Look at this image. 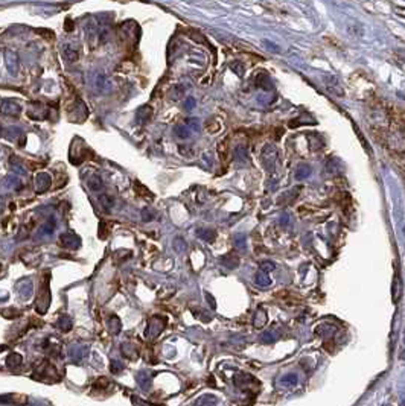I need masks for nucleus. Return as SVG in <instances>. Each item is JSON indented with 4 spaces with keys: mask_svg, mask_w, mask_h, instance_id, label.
Returning a JSON list of instances; mask_svg holds the SVG:
<instances>
[{
    "mask_svg": "<svg viewBox=\"0 0 405 406\" xmlns=\"http://www.w3.org/2000/svg\"><path fill=\"white\" fill-rule=\"evenodd\" d=\"M297 376L295 374H287V376H284L280 379V385L282 386H293V385H295L297 383Z\"/></svg>",
    "mask_w": 405,
    "mask_h": 406,
    "instance_id": "nucleus-27",
    "label": "nucleus"
},
{
    "mask_svg": "<svg viewBox=\"0 0 405 406\" xmlns=\"http://www.w3.org/2000/svg\"><path fill=\"white\" fill-rule=\"evenodd\" d=\"M137 383L142 390H148L151 383V373L149 372H140L137 374Z\"/></svg>",
    "mask_w": 405,
    "mask_h": 406,
    "instance_id": "nucleus-19",
    "label": "nucleus"
},
{
    "mask_svg": "<svg viewBox=\"0 0 405 406\" xmlns=\"http://www.w3.org/2000/svg\"><path fill=\"white\" fill-rule=\"evenodd\" d=\"M142 218H144V221H151V219L154 218V215L149 211V208H144V211H142Z\"/></svg>",
    "mask_w": 405,
    "mask_h": 406,
    "instance_id": "nucleus-39",
    "label": "nucleus"
},
{
    "mask_svg": "<svg viewBox=\"0 0 405 406\" xmlns=\"http://www.w3.org/2000/svg\"><path fill=\"white\" fill-rule=\"evenodd\" d=\"M274 268H276V265L271 260H263L260 263V270L265 271V272H271V271H274Z\"/></svg>",
    "mask_w": 405,
    "mask_h": 406,
    "instance_id": "nucleus-33",
    "label": "nucleus"
},
{
    "mask_svg": "<svg viewBox=\"0 0 405 406\" xmlns=\"http://www.w3.org/2000/svg\"><path fill=\"white\" fill-rule=\"evenodd\" d=\"M131 402L134 403V406H157V405H151L142 399H137V397H131Z\"/></svg>",
    "mask_w": 405,
    "mask_h": 406,
    "instance_id": "nucleus-37",
    "label": "nucleus"
},
{
    "mask_svg": "<svg viewBox=\"0 0 405 406\" xmlns=\"http://www.w3.org/2000/svg\"><path fill=\"white\" fill-rule=\"evenodd\" d=\"M255 280H256V285L260 286V288H268V286L271 285V278H270L268 272L262 271V270L256 274Z\"/></svg>",
    "mask_w": 405,
    "mask_h": 406,
    "instance_id": "nucleus-13",
    "label": "nucleus"
},
{
    "mask_svg": "<svg viewBox=\"0 0 405 406\" xmlns=\"http://www.w3.org/2000/svg\"><path fill=\"white\" fill-rule=\"evenodd\" d=\"M186 127H187V128L190 127L193 131H198V130H200V123H198L197 119H186Z\"/></svg>",
    "mask_w": 405,
    "mask_h": 406,
    "instance_id": "nucleus-35",
    "label": "nucleus"
},
{
    "mask_svg": "<svg viewBox=\"0 0 405 406\" xmlns=\"http://www.w3.org/2000/svg\"><path fill=\"white\" fill-rule=\"evenodd\" d=\"M206 130L209 133L215 134V133H218L221 130V125H220V122H217V120H207L206 122Z\"/></svg>",
    "mask_w": 405,
    "mask_h": 406,
    "instance_id": "nucleus-29",
    "label": "nucleus"
},
{
    "mask_svg": "<svg viewBox=\"0 0 405 406\" xmlns=\"http://www.w3.org/2000/svg\"><path fill=\"white\" fill-rule=\"evenodd\" d=\"M61 242H63L64 246H67V248H70V250H76L78 246L81 245L79 237L75 236V235H72V233H66V235H63V236H61Z\"/></svg>",
    "mask_w": 405,
    "mask_h": 406,
    "instance_id": "nucleus-10",
    "label": "nucleus"
},
{
    "mask_svg": "<svg viewBox=\"0 0 405 406\" xmlns=\"http://www.w3.org/2000/svg\"><path fill=\"white\" fill-rule=\"evenodd\" d=\"M136 190H137V192H140V193H142V195H144V197H147V198H152V193H151V192H149L145 186L140 184V183H136Z\"/></svg>",
    "mask_w": 405,
    "mask_h": 406,
    "instance_id": "nucleus-34",
    "label": "nucleus"
},
{
    "mask_svg": "<svg viewBox=\"0 0 405 406\" xmlns=\"http://www.w3.org/2000/svg\"><path fill=\"white\" fill-rule=\"evenodd\" d=\"M217 403H218V399L215 396L204 394L195 402V406H217Z\"/></svg>",
    "mask_w": 405,
    "mask_h": 406,
    "instance_id": "nucleus-16",
    "label": "nucleus"
},
{
    "mask_svg": "<svg viewBox=\"0 0 405 406\" xmlns=\"http://www.w3.org/2000/svg\"><path fill=\"white\" fill-rule=\"evenodd\" d=\"M193 105H195V101H193V99H189V101L186 102V108H192Z\"/></svg>",
    "mask_w": 405,
    "mask_h": 406,
    "instance_id": "nucleus-43",
    "label": "nucleus"
},
{
    "mask_svg": "<svg viewBox=\"0 0 405 406\" xmlns=\"http://www.w3.org/2000/svg\"><path fill=\"white\" fill-rule=\"evenodd\" d=\"M230 70H232L233 73H236V75H238L239 78H242V76H244V73H245L244 64H241V63H238V61H236V63H232V64H230Z\"/></svg>",
    "mask_w": 405,
    "mask_h": 406,
    "instance_id": "nucleus-31",
    "label": "nucleus"
},
{
    "mask_svg": "<svg viewBox=\"0 0 405 406\" xmlns=\"http://www.w3.org/2000/svg\"><path fill=\"white\" fill-rule=\"evenodd\" d=\"M152 117V108L148 107V105H144V107H140L139 111H137V119L142 122V123H147L148 120H151Z\"/></svg>",
    "mask_w": 405,
    "mask_h": 406,
    "instance_id": "nucleus-17",
    "label": "nucleus"
},
{
    "mask_svg": "<svg viewBox=\"0 0 405 406\" xmlns=\"http://www.w3.org/2000/svg\"><path fill=\"white\" fill-rule=\"evenodd\" d=\"M50 175L46 173V172H40L35 175V178H34V184H35V190H37L38 193H43L46 192L49 187H50Z\"/></svg>",
    "mask_w": 405,
    "mask_h": 406,
    "instance_id": "nucleus-6",
    "label": "nucleus"
},
{
    "mask_svg": "<svg viewBox=\"0 0 405 406\" xmlns=\"http://www.w3.org/2000/svg\"><path fill=\"white\" fill-rule=\"evenodd\" d=\"M221 263L224 265L225 268L233 270V268H236L238 265H239V257H238L236 254H233V253H228L227 256H224V257L221 259Z\"/></svg>",
    "mask_w": 405,
    "mask_h": 406,
    "instance_id": "nucleus-12",
    "label": "nucleus"
},
{
    "mask_svg": "<svg viewBox=\"0 0 405 406\" xmlns=\"http://www.w3.org/2000/svg\"><path fill=\"white\" fill-rule=\"evenodd\" d=\"M87 186L90 187V190L93 192H101L104 189V183H102V178L99 175H92L89 180H87Z\"/></svg>",
    "mask_w": 405,
    "mask_h": 406,
    "instance_id": "nucleus-15",
    "label": "nucleus"
},
{
    "mask_svg": "<svg viewBox=\"0 0 405 406\" xmlns=\"http://www.w3.org/2000/svg\"><path fill=\"white\" fill-rule=\"evenodd\" d=\"M277 162V149L273 145H265L260 151V163L265 168V170L273 172Z\"/></svg>",
    "mask_w": 405,
    "mask_h": 406,
    "instance_id": "nucleus-1",
    "label": "nucleus"
},
{
    "mask_svg": "<svg viewBox=\"0 0 405 406\" xmlns=\"http://www.w3.org/2000/svg\"><path fill=\"white\" fill-rule=\"evenodd\" d=\"M256 85L259 88H262L263 92H270L273 90V81L270 78V75L267 72H259L256 76Z\"/></svg>",
    "mask_w": 405,
    "mask_h": 406,
    "instance_id": "nucleus-8",
    "label": "nucleus"
},
{
    "mask_svg": "<svg viewBox=\"0 0 405 406\" xmlns=\"http://www.w3.org/2000/svg\"><path fill=\"white\" fill-rule=\"evenodd\" d=\"M28 116H29L31 119H35V120H41V119H46V117H47V110H46L44 105L34 102V103L29 105Z\"/></svg>",
    "mask_w": 405,
    "mask_h": 406,
    "instance_id": "nucleus-7",
    "label": "nucleus"
},
{
    "mask_svg": "<svg viewBox=\"0 0 405 406\" xmlns=\"http://www.w3.org/2000/svg\"><path fill=\"white\" fill-rule=\"evenodd\" d=\"M206 297H207V302H209V304L212 306V309H215L217 307V303H215V298L210 295L209 292H206Z\"/></svg>",
    "mask_w": 405,
    "mask_h": 406,
    "instance_id": "nucleus-42",
    "label": "nucleus"
},
{
    "mask_svg": "<svg viewBox=\"0 0 405 406\" xmlns=\"http://www.w3.org/2000/svg\"><path fill=\"white\" fill-rule=\"evenodd\" d=\"M6 364H8V367H12V368L19 367V365L22 364V356H20V355H15V353H12V355H9Z\"/></svg>",
    "mask_w": 405,
    "mask_h": 406,
    "instance_id": "nucleus-30",
    "label": "nucleus"
},
{
    "mask_svg": "<svg viewBox=\"0 0 405 406\" xmlns=\"http://www.w3.org/2000/svg\"><path fill=\"white\" fill-rule=\"evenodd\" d=\"M309 175H311V168L306 166V165H303V166H300V168L297 169V172H295V178L302 181V180L308 178Z\"/></svg>",
    "mask_w": 405,
    "mask_h": 406,
    "instance_id": "nucleus-24",
    "label": "nucleus"
},
{
    "mask_svg": "<svg viewBox=\"0 0 405 406\" xmlns=\"http://www.w3.org/2000/svg\"><path fill=\"white\" fill-rule=\"evenodd\" d=\"M235 246H236V248H239V250H244V248H245V237H244L242 235H238V236L235 237Z\"/></svg>",
    "mask_w": 405,
    "mask_h": 406,
    "instance_id": "nucleus-36",
    "label": "nucleus"
},
{
    "mask_svg": "<svg viewBox=\"0 0 405 406\" xmlns=\"http://www.w3.org/2000/svg\"><path fill=\"white\" fill-rule=\"evenodd\" d=\"M235 158H236V162H239V163H245V162H249L250 154H249L247 146H244V145L236 146V149H235Z\"/></svg>",
    "mask_w": 405,
    "mask_h": 406,
    "instance_id": "nucleus-14",
    "label": "nucleus"
},
{
    "mask_svg": "<svg viewBox=\"0 0 405 406\" xmlns=\"http://www.w3.org/2000/svg\"><path fill=\"white\" fill-rule=\"evenodd\" d=\"M166 323L160 316H152L149 320L148 329H147V339H155L158 335L162 333V330L165 329Z\"/></svg>",
    "mask_w": 405,
    "mask_h": 406,
    "instance_id": "nucleus-3",
    "label": "nucleus"
},
{
    "mask_svg": "<svg viewBox=\"0 0 405 406\" xmlns=\"http://www.w3.org/2000/svg\"><path fill=\"white\" fill-rule=\"evenodd\" d=\"M217 151H218V155H220V158H221V162L227 160V155H228V138L221 140V142L218 143Z\"/></svg>",
    "mask_w": 405,
    "mask_h": 406,
    "instance_id": "nucleus-21",
    "label": "nucleus"
},
{
    "mask_svg": "<svg viewBox=\"0 0 405 406\" xmlns=\"http://www.w3.org/2000/svg\"><path fill=\"white\" fill-rule=\"evenodd\" d=\"M3 61H5V66H6V70L9 72V75H12V76H17V75H19V70H20V58H19V54H17L15 50L5 49V50H3Z\"/></svg>",
    "mask_w": 405,
    "mask_h": 406,
    "instance_id": "nucleus-2",
    "label": "nucleus"
},
{
    "mask_svg": "<svg viewBox=\"0 0 405 406\" xmlns=\"http://www.w3.org/2000/svg\"><path fill=\"white\" fill-rule=\"evenodd\" d=\"M96 87H98L99 92H107L109 88H110L109 78L105 76V75H98V78H96Z\"/></svg>",
    "mask_w": 405,
    "mask_h": 406,
    "instance_id": "nucleus-22",
    "label": "nucleus"
},
{
    "mask_svg": "<svg viewBox=\"0 0 405 406\" xmlns=\"http://www.w3.org/2000/svg\"><path fill=\"white\" fill-rule=\"evenodd\" d=\"M99 203L102 204L104 208H107V210H110L114 205V200L110 195H101L99 197Z\"/></svg>",
    "mask_w": 405,
    "mask_h": 406,
    "instance_id": "nucleus-28",
    "label": "nucleus"
},
{
    "mask_svg": "<svg viewBox=\"0 0 405 406\" xmlns=\"http://www.w3.org/2000/svg\"><path fill=\"white\" fill-rule=\"evenodd\" d=\"M0 403H11V405H26L28 397L22 394H8L0 397Z\"/></svg>",
    "mask_w": 405,
    "mask_h": 406,
    "instance_id": "nucleus-11",
    "label": "nucleus"
},
{
    "mask_svg": "<svg viewBox=\"0 0 405 406\" xmlns=\"http://www.w3.org/2000/svg\"><path fill=\"white\" fill-rule=\"evenodd\" d=\"M279 337H280V333H277V332H274V330L271 329V330H267V332H263V333H262L260 341H262V342H265V344H271V342L277 341V339H279Z\"/></svg>",
    "mask_w": 405,
    "mask_h": 406,
    "instance_id": "nucleus-20",
    "label": "nucleus"
},
{
    "mask_svg": "<svg viewBox=\"0 0 405 406\" xmlns=\"http://www.w3.org/2000/svg\"><path fill=\"white\" fill-rule=\"evenodd\" d=\"M66 23H67V26H66V29H67V31H72V29H74V26H72V22H70V19H67V22H66Z\"/></svg>",
    "mask_w": 405,
    "mask_h": 406,
    "instance_id": "nucleus-44",
    "label": "nucleus"
},
{
    "mask_svg": "<svg viewBox=\"0 0 405 406\" xmlns=\"http://www.w3.org/2000/svg\"><path fill=\"white\" fill-rule=\"evenodd\" d=\"M174 133L177 134V137H180V138H187L190 135V131L186 125H177L174 128Z\"/></svg>",
    "mask_w": 405,
    "mask_h": 406,
    "instance_id": "nucleus-26",
    "label": "nucleus"
},
{
    "mask_svg": "<svg viewBox=\"0 0 405 406\" xmlns=\"http://www.w3.org/2000/svg\"><path fill=\"white\" fill-rule=\"evenodd\" d=\"M184 93H186L184 87L179 84V85H175V87L172 88V92H171V99H172V101H180L182 98H184Z\"/></svg>",
    "mask_w": 405,
    "mask_h": 406,
    "instance_id": "nucleus-23",
    "label": "nucleus"
},
{
    "mask_svg": "<svg viewBox=\"0 0 405 406\" xmlns=\"http://www.w3.org/2000/svg\"><path fill=\"white\" fill-rule=\"evenodd\" d=\"M179 151H180L184 157H192V155H193V151H192L190 148H187V149H186V148H184V145H180Z\"/></svg>",
    "mask_w": 405,
    "mask_h": 406,
    "instance_id": "nucleus-38",
    "label": "nucleus"
},
{
    "mask_svg": "<svg viewBox=\"0 0 405 406\" xmlns=\"http://www.w3.org/2000/svg\"><path fill=\"white\" fill-rule=\"evenodd\" d=\"M0 113L5 114V116H11V117H17L20 113H22V108H20V105L11 101V99H6L2 102V105H0Z\"/></svg>",
    "mask_w": 405,
    "mask_h": 406,
    "instance_id": "nucleus-5",
    "label": "nucleus"
},
{
    "mask_svg": "<svg viewBox=\"0 0 405 406\" xmlns=\"http://www.w3.org/2000/svg\"><path fill=\"white\" fill-rule=\"evenodd\" d=\"M61 55H63L64 61H67V63H76V61H78V58H79L78 50H76V49H74L72 46H69V44L63 46Z\"/></svg>",
    "mask_w": 405,
    "mask_h": 406,
    "instance_id": "nucleus-9",
    "label": "nucleus"
},
{
    "mask_svg": "<svg viewBox=\"0 0 405 406\" xmlns=\"http://www.w3.org/2000/svg\"><path fill=\"white\" fill-rule=\"evenodd\" d=\"M198 236H200L203 240H206V242H214L217 233H215L214 230H198Z\"/></svg>",
    "mask_w": 405,
    "mask_h": 406,
    "instance_id": "nucleus-25",
    "label": "nucleus"
},
{
    "mask_svg": "<svg viewBox=\"0 0 405 406\" xmlns=\"http://www.w3.org/2000/svg\"><path fill=\"white\" fill-rule=\"evenodd\" d=\"M355 131H357V135H358V138L361 140V145L364 146V149H368V145H367V142H366V138L363 137L361 131H360V130H355Z\"/></svg>",
    "mask_w": 405,
    "mask_h": 406,
    "instance_id": "nucleus-41",
    "label": "nucleus"
},
{
    "mask_svg": "<svg viewBox=\"0 0 405 406\" xmlns=\"http://www.w3.org/2000/svg\"><path fill=\"white\" fill-rule=\"evenodd\" d=\"M235 385H236L238 388H241L242 391H252L253 386H255V388L259 386V382H258L253 376H250V374H247V373H238V374L235 376Z\"/></svg>",
    "mask_w": 405,
    "mask_h": 406,
    "instance_id": "nucleus-4",
    "label": "nucleus"
},
{
    "mask_svg": "<svg viewBox=\"0 0 405 406\" xmlns=\"http://www.w3.org/2000/svg\"><path fill=\"white\" fill-rule=\"evenodd\" d=\"M267 324V313H265V310H262V309H259L256 313H255V318H253V326L256 327V329H262L263 326Z\"/></svg>",
    "mask_w": 405,
    "mask_h": 406,
    "instance_id": "nucleus-18",
    "label": "nucleus"
},
{
    "mask_svg": "<svg viewBox=\"0 0 405 406\" xmlns=\"http://www.w3.org/2000/svg\"><path fill=\"white\" fill-rule=\"evenodd\" d=\"M120 329H122V324H120L119 318H117V316H113V318L110 320V330H111V333L117 335L120 332Z\"/></svg>",
    "mask_w": 405,
    "mask_h": 406,
    "instance_id": "nucleus-32",
    "label": "nucleus"
},
{
    "mask_svg": "<svg viewBox=\"0 0 405 406\" xmlns=\"http://www.w3.org/2000/svg\"><path fill=\"white\" fill-rule=\"evenodd\" d=\"M120 370H122V364H119V362H111V372H113V373H120Z\"/></svg>",
    "mask_w": 405,
    "mask_h": 406,
    "instance_id": "nucleus-40",
    "label": "nucleus"
}]
</instances>
